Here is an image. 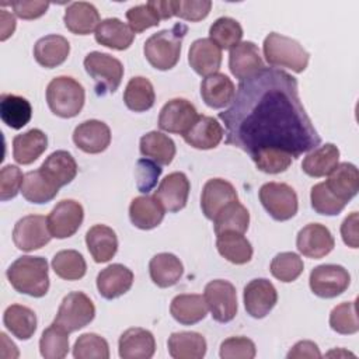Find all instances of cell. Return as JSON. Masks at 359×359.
Here are the masks:
<instances>
[{
  "instance_id": "28",
  "label": "cell",
  "mask_w": 359,
  "mask_h": 359,
  "mask_svg": "<svg viewBox=\"0 0 359 359\" xmlns=\"http://www.w3.org/2000/svg\"><path fill=\"white\" fill-rule=\"evenodd\" d=\"M65 27L76 35H88L97 29L100 21L98 10L87 1L70 3L63 15Z\"/></svg>"
},
{
  "instance_id": "33",
  "label": "cell",
  "mask_w": 359,
  "mask_h": 359,
  "mask_svg": "<svg viewBox=\"0 0 359 359\" xmlns=\"http://www.w3.org/2000/svg\"><path fill=\"white\" fill-rule=\"evenodd\" d=\"M170 313L175 321L192 325L202 321L208 314V306L202 294H177L170 304Z\"/></svg>"
},
{
  "instance_id": "49",
  "label": "cell",
  "mask_w": 359,
  "mask_h": 359,
  "mask_svg": "<svg viewBox=\"0 0 359 359\" xmlns=\"http://www.w3.org/2000/svg\"><path fill=\"white\" fill-rule=\"evenodd\" d=\"M330 327L338 334H344V335L356 334L359 331L356 303L345 302L335 306L330 313Z\"/></svg>"
},
{
  "instance_id": "61",
  "label": "cell",
  "mask_w": 359,
  "mask_h": 359,
  "mask_svg": "<svg viewBox=\"0 0 359 359\" xmlns=\"http://www.w3.org/2000/svg\"><path fill=\"white\" fill-rule=\"evenodd\" d=\"M151 4L160 14L161 20H168V18L174 17L171 0H151Z\"/></svg>"
},
{
  "instance_id": "40",
  "label": "cell",
  "mask_w": 359,
  "mask_h": 359,
  "mask_svg": "<svg viewBox=\"0 0 359 359\" xmlns=\"http://www.w3.org/2000/svg\"><path fill=\"white\" fill-rule=\"evenodd\" d=\"M216 247L219 254L229 262L243 265L252 258V245L240 233H223L217 236Z\"/></svg>"
},
{
  "instance_id": "53",
  "label": "cell",
  "mask_w": 359,
  "mask_h": 359,
  "mask_svg": "<svg viewBox=\"0 0 359 359\" xmlns=\"http://www.w3.org/2000/svg\"><path fill=\"white\" fill-rule=\"evenodd\" d=\"M172 14L187 21H201L208 17L212 1L210 0H171Z\"/></svg>"
},
{
  "instance_id": "23",
  "label": "cell",
  "mask_w": 359,
  "mask_h": 359,
  "mask_svg": "<svg viewBox=\"0 0 359 359\" xmlns=\"http://www.w3.org/2000/svg\"><path fill=\"white\" fill-rule=\"evenodd\" d=\"M133 272L122 264H112L104 268L97 275V289L98 293L107 299H116L132 287Z\"/></svg>"
},
{
  "instance_id": "30",
  "label": "cell",
  "mask_w": 359,
  "mask_h": 359,
  "mask_svg": "<svg viewBox=\"0 0 359 359\" xmlns=\"http://www.w3.org/2000/svg\"><path fill=\"white\" fill-rule=\"evenodd\" d=\"M94 36L95 41L102 46L115 50H125L132 45L135 32L119 18H105L98 24Z\"/></svg>"
},
{
  "instance_id": "7",
  "label": "cell",
  "mask_w": 359,
  "mask_h": 359,
  "mask_svg": "<svg viewBox=\"0 0 359 359\" xmlns=\"http://www.w3.org/2000/svg\"><path fill=\"white\" fill-rule=\"evenodd\" d=\"M94 317L95 307L91 299L83 292H70L63 297L53 323L70 334L88 325Z\"/></svg>"
},
{
  "instance_id": "41",
  "label": "cell",
  "mask_w": 359,
  "mask_h": 359,
  "mask_svg": "<svg viewBox=\"0 0 359 359\" xmlns=\"http://www.w3.org/2000/svg\"><path fill=\"white\" fill-rule=\"evenodd\" d=\"M156 94L149 79L136 76L129 80L123 91V102L133 112H144L154 105Z\"/></svg>"
},
{
  "instance_id": "2",
  "label": "cell",
  "mask_w": 359,
  "mask_h": 359,
  "mask_svg": "<svg viewBox=\"0 0 359 359\" xmlns=\"http://www.w3.org/2000/svg\"><path fill=\"white\" fill-rule=\"evenodd\" d=\"M10 285L22 294L42 297L49 290L48 262L42 257L22 255L6 272Z\"/></svg>"
},
{
  "instance_id": "11",
  "label": "cell",
  "mask_w": 359,
  "mask_h": 359,
  "mask_svg": "<svg viewBox=\"0 0 359 359\" xmlns=\"http://www.w3.org/2000/svg\"><path fill=\"white\" fill-rule=\"evenodd\" d=\"M52 236L48 229V220L41 215H28L21 217L13 229V241L21 251H34L46 245Z\"/></svg>"
},
{
  "instance_id": "43",
  "label": "cell",
  "mask_w": 359,
  "mask_h": 359,
  "mask_svg": "<svg viewBox=\"0 0 359 359\" xmlns=\"http://www.w3.org/2000/svg\"><path fill=\"white\" fill-rule=\"evenodd\" d=\"M59 192V188L55 187L42 172L41 170L28 171L24 175V182L21 188L22 196L31 203H48L50 202Z\"/></svg>"
},
{
  "instance_id": "1",
  "label": "cell",
  "mask_w": 359,
  "mask_h": 359,
  "mask_svg": "<svg viewBox=\"0 0 359 359\" xmlns=\"http://www.w3.org/2000/svg\"><path fill=\"white\" fill-rule=\"evenodd\" d=\"M219 119L224 123L226 143L250 157L278 149L299 158L321 142L300 101L297 80L275 67H264L240 81L231 105Z\"/></svg>"
},
{
  "instance_id": "25",
  "label": "cell",
  "mask_w": 359,
  "mask_h": 359,
  "mask_svg": "<svg viewBox=\"0 0 359 359\" xmlns=\"http://www.w3.org/2000/svg\"><path fill=\"white\" fill-rule=\"evenodd\" d=\"M70 53L69 41L57 34H49L39 38L34 45V57L45 69L60 66Z\"/></svg>"
},
{
  "instance_id": "35",
  "label": "cell",
  "mask_w": 359,
  "mask_h": 359,
  "mask_svg": "<svg viewBox=\"0 0 359 359\" xmlns=\"http://www.w3.org/2000/svg\"><path fill=\"white\" fill-rule=\"evenodd\" d=\"M149 273L154 285L158 287L174 286L184 273L180 258L171 252L156 254L149 262Z\"/></svg>"
},
{
  "instance_id": "57",
  "label": "cell",
  "mask_w": 359,
  "mask_h": 359,
  "mask_svg": "<svg viewBox=\"0 0 359 359\" xmlns=\"http://www.w3.org/2000/svg\"><path fill=\"white\" fill-rule=\"evenodd\" d=\"M8 4L14 10L15 15L22 18V20L39 18L49 8V3L48 1H41V0H28V1L27 0H20V1H11Z\"/></svg>"
},
{
  "instance_id": "4",
  "label": "cell",
  "mask_w": 359,
  "mask_h": 359,
  "mask_svg": "<svg viewBox=\"0 0 359 359\" xmlns=\"http://www.w3.org/2000/svg\"><path fill=\"white\" fill-rule=\"evenodd\" d=\"M84 101L86 91L73 77H55L46 87V102L56 116L73 118L79 115L84 107Z\"/></svg>"
},
{
  "instance_id": "19",
  "label": "cell",
  "mask_w": 359,
  "mask_h": 359,
  "mask_svg": "<svg viewBox=\"0 0 359 359\" xmlns=\"http://www.w3.org/2000/svg\"><path fill=\"white\" fill-rule=\"evenodd\" d=\"M73 142L81 151L97 154L109 146L111 130L105 122L88 119L76 126L73 132Z\"/></svg>"
},
{
  "instance_id": "27",
  "label": "cell",
  "mask_w": 359,
  "mask_h": 359,
  "mask_svg": "<svg viewBox=\"0 0 359 359\" xmlns=\"http://www.w3.org/2000/svg\"><path fill=\"white\" fill-rule=\"evenodd\" d=\"M327 188L344 203H348L359 191V172L355 164L341 163L324 181Z\"/></svg>"
},
{
  "instance_id": "20",
  "label": "cell",
  "mask_w": 359,
  "mask_h": 359,
  "mask_svg": "<svg viewBox=\"0 0 359 359\" xmlns=\"http://www.w3.org/2000/svg\"><path fill=\"white\" fill-rule=\"evenodd\" d=\"M223 136V126L217 122V119L208 115H198L192 126L182 135L185 143L199 150H209L217 147Z\"/></svg>"
},
{
  "instance_id": "37",
  "label": "cell",
  "mask_w": 359,
  "mask_h": 359,
  "mask_svg": "<svg viewBox=\"0 0 359 359\" xmlns=\"http://www.w3.org/2000/svg\"><path fill=\"white\" fill-rule=\"evenodd\" d=\"M139 149L142 156L151 158L158 165H168L175 157V143L172 139L157 130L143 135L140 137Z\"/></svg>"
},
{
  "instance_id": "56",
  "label": "cell",
  "mask_w": 359,
  "mask_h": 359,
  "mask_svg": "<svg viewBox=\"0 0 359 359\" xmlns=\"http://www.w3.org/2000/svg\"><path fill=\"white\" fill-rule=\"evenodd\" d=\"M24 175L17 165H4L0 171V199L3 202L13 199L21 191Z\"/></svg>"
},
{
  "instance_id": "31",
  "label": "cell",
  "mask_w": 359,
  "mask_h": 359,
  "mask_svg": "<svg viewBox=\"0 0 359 359\" xmlns=\"http://www.w3.org/2000/svg\"><path fill=\"white\" fill-rule=\"evenodd\" d=\"M164 208L154 196L143 195L130 202L129 217L135 227L142 230H151L157 227L164 219Z\"/></svg>"
},
{
  "instance_id": "10",
  "label": "cell",
  "mask_w": 359,
  "mask_h": 359,
  "mask_svg": "<svg viewBox=\"0 0 359 359\" xmlns=\"http://www.w3.org/2000/svg\"><path fill=\"white\" fill-rule=\"evenodd\" d=\"M309 283L311 292L316 296L323 299H332L348 289L351 283V275L341 265L324 264L316 266L310 272Z\"/></svg>"
},
{
  "instance_id": "48",
  "label": "cell",
  "mask_w": 359,
  "mask_h": 359,
  "mask_svg": "<svg viewBox=\"0 0 359 359\" xmlns=\"http://www.w3.org/2000/svg\"><path fill=\"white\" fill-rule=\"evenodd\" d=\"M73 356L76 359H108L109 345L101 335L87 332L76 339Z\"/></svg>"
},
{
  "instance_id": "54",
  "label": "cell",
  "mask_w": 359,
  "mask_h": 359,
  "mask_svg": "<svg viewBox=\"0 0 359 359\" xmlns=\"http://www.w3.org/2000/svg\"><path fill=\"white\" fill-rule=\"evenodd\" d=\"M255 353V344L247 337H230L220 345L222 359H252Z\"/></svg>"
},
{
  "instance_id": "14",
  "label": "cell",
  "mask_w": 359,
  "mask_h": 359,
  "mask_svg": "<svg viewBox=\"0 0 359 359\" xmlns=\"http://www.w3.org/2000/svg\"><path fill=\"white\" fill-rule=\"evenodd\" d=\"M196 118V108L188 100L172 98L160 111L158 128L168 133L184 135Z\"/></svg>"
},
{
  "instance_id": "32",
  "label": "cell",
  "mask_w": 359,
  "mask_h": 359,
  "mask_svg": "<svg viewBox=\"0 0 359 359\" xmlns=\"http://www.w3.org/2000/svg\"><path fill=\"white\" fill-rule=\"evenodd\" d=\"M168 353L174 359H202L206 353V339L194 331L172 332L167 341Z\"/></svg>"
},
{
  "instance_id": "58",
  "label": "cell",
  "mask_w": 359,
  "mask_h": 359,
  "mask_svg": "<svg viewBox=\"0 0 359 359\" xmlns=\"http://www.w3.org/2000/svg\"><path fill=\"white\" fill-rule=\"evenodd\" d=\"M358 212H352L341 224V236L344 243L351 248H358L359 245V231H358Z\"/></svg>"
},
{
  "instance_id": "46",
  "label": "cell",
  "mask_w": 359,
  "mask_h": 359,
  "mask_svg": "<svg viewBox=\"0 0 359 359\" xmlns=\"http://www.w3.org/2000/svg\"><path fill=\"white\" fill-rule=\"evenodd\" d=\"M243 28L240 22L231 17L217 18L209 28V39L220 49H231L241 42Z\"/></svg>"
},
{
  "instance_id": "21",
  "label": "cell",
  "mask_w": 359,
  "mask_h": 359,
  "mask_svg": "<svg viewBox=\"0 0 359 359\" xmlns=\"http://www.w3.org/2000/svg\"><path fill=\"white\" fill-rule=\"evenodd\" d=\"M118 351L122 359H150L156 352V339L149 330L133 327L119 337Z\"/></svg>"
},
{
  "instance_id": "55",
  "label": "cell",
  "mask_w": 359,
  "mask_h": 359,
  "mask_svg": "<svg viewBox=\"0 0 359 359\" xmlns=\"http://www.w3.org/2000/svg\"><path fill=\"white\" fill-rule=\"evenodd\" d=\"M163 168L150 158H139L136 163V187L142 194H149L157 184Z\"/></svg>"
},
{
  "instance_id": "36",
  "label": "cell",
  "mask_w": 359,
  "mask_h": 359,
  "mask_svg": "<svg viewBox=\"0 0 359 359\" xmlns=\"http://www.w3.org/2000/svg\"><path fill=\"white\" fill-rule=\"evenodd\" d=\"M339 160V150L332 143H325L313 149L303 160L302 170L310 177H325L337 165Z\"/></svg>"
},
{
  "instance_id": "16",
  "label": "cell",
  "mask_w": 359,
  "mask_h": 359,
  "mask_svg": "<svg viewBox=\"0 0 359 359\" xmlns=\"http://www.w3.org/2000/svg\"><path fill=\"white\" fill-rule=\"evenodd\" d=\"M191 184L184 172L175 171L161 180L154 191V198L160 202L164 210L175 213L185 208L188 202Z\"/></svg>"
},
{
  "instance_id": "50",
  "label": "cell",
  "mask_w": 359,
  "mask_h": 359,
  "mask_svg": "<svg viewBox=\"0 0 359 359\" xmlns=\"http://www.w3.org/2000/svg\"><path fill=\"white\" fill-rule=\"evenodd\" d=\"M292 156L283 150L265 149L251 156L255 167L266 174H279L286 171L292 164Z\"/></svg>"
},
{
  "instance_id": "22",
  "label": "cell",
  "mask_w": 359,
  "mask_h": 359,
  "mask_svg": "<svg viewBox=\"0 0 359 359\" xmlns=\"http://www.w3.org/2000/svg\"><path fill=\"white\" fill-rule=\"evenodd\" d=\"M188 62L195 73L208 77L220 69L222 49L209 38H199L189 48Z\"/></svg>"
},
{
  "instance_id": "13",
  "label": "cell",
  "mask_w": 359,
  "mask_h": 359,
  "mask_svg": "<svg viewBox=\"0 0 359 359\" xmlns=\"http://www.w3.org/2000/svg\"><path fill=\"white\" fill-rule=\"evenodd\" d=\"M244 307L254 318H264L275 307L278 292L275 286L264 278L252 279L244 286Z\"/></svg>"
},
{
  "instance_id": "9",
  "label": "cell",
  "mask_w": 359,
  "mask_h": 359,
  "mask_svg": "<svg viewBox=\"0 0 359 359\" xmlns=\"http://www.w3.org/2000/svg\"><path fill=\"white\" fill-rule=\"evenodd\" d=\"M203 297L213 320L217 323L231 321L238 310L237 293L233 283L224 279L210 280L203 290Z\"/></svg>"
},
{
  "instance_id": "26",
  "label": "cell",
  "mask_w": 359,
  "mask_h": 359,
  "mask_svg": "<svg viewBox=\"0 0 359 359\" xmlns=\"http://www.w3.org/2000/svg\"><path fill=\"white\" fill-rule=\"evenodd\" d=\"M201 95L208 107L220 109L231 104L236 95V87L226 74L215 73L202 80Z\"/></svg>"
},
{
  "instance_id": "6",
  "label": "cell",
  "mask_w": 359,
  "mask_h": 359,
  "mask_svg": "<svg viewBox=\"0 0 359 359\" xmlns=\"http://www.w3.org/2000/svg\"><path fill=\"white\" fill-rule=\"evenodd\" d=\"M84 69L94 80L97 95L112 94L121 86L123 77V66L116 57L102 53L90 52L84 57Z\"/></svg>"
},
{
  "instance_id": "18",
  "label": "cell",
  "mask_w": 359,
  "mask_h": 359,
  "mask_svg": "<svg viewBox=\"0 0 359 359\" xmlns=\"http://www.w3.org/2000/svg\"><path fill=\"white\" fill-rule=\"evenodd\" d=\"M264 60L258 46L251 41H244L230 49L229 69L240 81L247 80L264 69Z\"/></svg>"
},
{
  "instance_id": "5",
  "label": "cell",
  "mask_w": 359,
  "mask_h": 359,
  "mask_svg": "<svg viewBox=\"0 0 359 359\" xmlns=\"http://www.w3.org/2000/svg\"><path fill=\"white\" fill-rule=\"evenodd\" d=\"M265 60L276 67H286L294 73H302L309 65V52L294 39L278 32H271L264 39Z\"/></svg>"
},
{
  "instance_id": "52",
  "label": "cell",
  "mask_w": 359,
  "mask_h": 359,
  "mask_svg": "<svg viewBox=\"0 0 359 359\" xmlns=\"http://www.w3.org/2000/svg\"><path fill=\"white\" fill-rule=\"evenodd\" d=\"M126 20H128L132 31L135 34H139L147 28L158 25L161 21V17L157 13V10L153 7L151 1H147L146 4H139L135 7H130L126 11Z\"/></svg>"
},
{
  "instance_id": "44",
  "label": "cell",
  "mask_w": 359,
  "mask_h": 359,
  "mask_svg": "<svg viewBox=\"0 0 359 359\" xmlns=\"http://www.w3.org/2000/svg\"><path fill=\"white\" fill-rule=\"evenodd\" d=\"M52 269L65 280H77L86 275L87 264L79 251L62 250L52 258Z\"/></svg>"
},
{
  "instance_id": "29",
  "label": "cell",
  "mask_w": 359,
  "mask_h": 359,
  "mask_svg": "<svg viewBox=\"0 0 359 359\" xmlns=\"http://www.w3.org/2000/svg\"><path fill=\"white\" fill-rule=\"evenodd\" d=\"M88 252L95 262L102 264L114 258L118 251V237L115 231L105 224H94L86 233Z\"/></svg>"
},
{
  "instance_id": "3",
  "label": "cell",
  "mask_w": 359,
  "mask_h": 359,
  "mask_svg": "<svg viewBox=\"0 0 359 359\" xmlns=\"http://www.w3.org/2000/svg\"><path fill=\"white\" fill-rule=\"evenodd\" d=\"M187 32L188 27L178 22L170 29H163L149 36L143 46L147 62L157 70L172 69L180 60L182 39Z\"/></svg>"
},
{
  "instance_id": "24",
  "label": "cell",
  "mask_w": 359,
  "mask_h": 359,
  "mask_svg": "<svg viewBox=\"0 0 359 359\" xmlns=\"http://www.w3.org/2000/svg\"><path fill=\"white\" fill-rule=\"evenodd\" d=\"M39 170L55 187L60 189L70 184L77 175V163L69 151L56 150L45 158Z\"/></svg>"
},
{
  "instance_id": "42",
  "label": "cell",
  "mask_w": 359,
  "mask_h": 359,
  "mask_svg": "<svg viewBox=\"0 0 359 359\" xmlns=\"http://www.w3.org/2000/svg\"><path fill=\"white\" fill-rule=\"evenodd\" d=\"M250 224V213L244 205L238 201L227 205L215 219V234L223 233H240L244 234Z\"/></svg>"
},
{
  "instance_id": "45",
  "label": "cell",
  "mask_w": 359,
  "mask_h": 359,
  "mask_svg": "<svg viewBox=\"0 0 359 359\" xmlns=\"http://www.w3.org/2000/svg\"><path fill=\"white\" fill-rule=\"evenodd\" d=\"M39 352L45 359H62L69 352V332L52 323L41 335Z\"/></svg>"
},
{
  "instance_id": "59",
  "label": "cell",
  "mask_w": 359,
  "mask_h": 359,
  "mask_svg": "<svg viewBox=\"0 0 359 359\" xmlns=\"http://www.w3.org/2000/svg\"><path fill=\"white\" fill-rule=\"evenodd\" d=\"M287 359H302V358H309V359H318L321 358V352L313 341H299L296 342L292 349L286 355Z\"/></svg>"
},
{
  "instance_id": "34",
  "label": "cell",
  "mask_w": 359,
  "mask_h": 359,
  "mask_svg": "<svg viewBox=\"0 0 359 359\" xmlns=\"http://www.w3.org/2000/svg\"><path fill=\"white\" fill-rule=\"evenodd\" d=\"M48 147V136L41 129H29L13 139V157L18 164L28 165Z\"/></svg>"
},
{
  "instance_id": "51",
  "label": "cell",
  "mask_w": 359,
  "mask_h": 359,
  "mask_svg": "<svg viewBox=\"0 0 359 359\" xmlns=\"http://www.w3.org/2000/svg\"><path fill=\"white\" fill-rule=\"evenodd\" d=\"M310 201L313 209L325 216H335L339 215L346 203L339 201L325 185V182H318L316 184L311 191H310Z\"/></svg>"
},
{
  "instance_id": "39",
  "label": "cell",
  "mask_w": 359,
  "mask_h": 359,
  "mask_svg": "<svg viewBox=\"0 0 359 359\" xmlns=\"http://www.w3.org/2000/svg\"><path fill=\"white\" fill-rule=\"evenodd\" d=\"M0 116L11 129H21L29 122L32 116V107L29 101L21 95L1 94Z\"/></svg>"
},
{
  "instance_id": "15",
  "label": "cell",
  "mask_w": 359,
  "mask_h": 359,
  "mask_svg": "<svg viewBox=\"0 0 359 359\" xmlns=\"http://www.w3.org/2000/svg\"><path fill=\"white\" fill-rule=\"evenodd\" d=\"M335 245L331 231L320 223H310L304 226L296 237V247L300 254L307 258L320 259L328 255Z\"/></svg>"
},
{
  "instance_id": "38",
  "label": "cell",
  "mask_w": 359,
  "mask_h": 359,
  "mask_svg": "<svg viewBox=\"0 0 359 359\" xmlns=\"http://www.w3.org/2000/svg\"><path fill=\"white\" fill-rule=\"evenodd\" d=\"M3 323L15 338L22 341L29 339L36 331V314L21 304L8 306L4 311Z\"/></svg>"
},
{
  "instance_id": "60",
  "label": "cell",
  "mask_w": 359,
  "mask_h": 359,
  "mask_svg": "<svg viewBox=\"0 0 359 359\" xmlns=\"http://www.w3.org/2000/svg\"><path fill=\"white\" fill-rule=\"evenodd\" d=\"M0 28H1V34H0V39L6 41L8 36L13 35L14 29H15V18L13 14L7 13L6 10L0 11Z\"/></svg>"
},
{
  "instance_id": "62",
  "label": "cell",
  "mask_w": 359,
  "mask_h": 359,
  "mask_svg": "<svg viewBox=\"0 0 359 359\" xmlns=\"http://www.w3.org/2000/svg\"><path fill=\"white\" fill-rule=\"evenodd\" d=\"M332 355H335V356H341V355H345V356H355V355H353V353H351V352H346V351H338V349L331 351V352H328V353H327V356H332Z\"/></svg>"
},
{
  "instance_id": "8",
  "label": "cell",
  "mask_w": 359,
  "mask_h": 359,
  "mask_svg": "<svg viewBox=\"0 0 359 359\" xmlns=\"http://www.w3.org/2000/svg\"><path fill=\"white\" fill-rule=\"evenodd\" d=\"M259 201L272 219L285 222L297 213V195L285 182H266L259 188Z\"/></svg>"
},
{
  "instance_id": "17",
  "label": "cell",
  "mask_w": 359,
  "mask_h": 359,
  "mask_svg": "<svg viewBox=\"0 0 359 359\" xmlns=\"http://www.w3.org/2000/svg\"><path fill=\"white\" fill-rule=\"evenodd\" d=\"M236 201H238L236 188L223 178H212L203 185L201 208L205 217L212 222L227 205Z\"/></svg>"
},
{
  "instance_id": "47",
  "label": "cell",
  "mask_w": 359,
  "mask_h": 359,
  "mask_svg": "<svg viewBox=\"0 0 359 359\" xmlns=\"http://www.w3.org/2000/svg\"><path fill=\"white\" fill-rule=\"evenodd\" d=\"M304 269L303 259L296 252H279L273 257L269 271L273 278L280 282L289 283L296 280Z\"/></svg>"
},
{
  "instance_id": "12",
  "label": "cell",
  "mask_w": 359,
  "mask_h": 359,
  "mask_svg": "<svg viewBox=\"0 0 359 359\" xmlns=\"http://www.w3.org/2000/svg\"><path fill=\"white\" fill-rule=\"evenodd\" d=\"M84 219L83 206L74 199H63L48 215V229L55 238L72 237Z\"/></svg>"
}]
</instances>
